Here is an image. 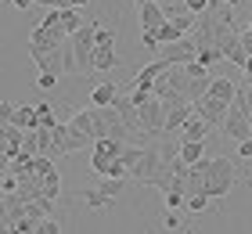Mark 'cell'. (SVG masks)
Masks as SVG:
<instances>
[{
  "label": "cell",
  "instance_id": "20",
  "mask_svg": "<svg viewBox=\"0 0 252 234\" xmlns=\"http://www.w3.org/2000/svg\"><path fill=\"white\" fill-rule=\"evenodd\" d=\"M202 155H205V140H184V144H180V159H184L188 166L198 162Z\"/></svg>",
  "mask_w": 252,
  "mask_h": 234
},
{
  "label": "cell",
  "instance_id": "23",
  "mask_svg": "<svg viewBox=\"0 0 252 234\" xmlns=\"http://www.w3.org/2000/svg\"><path fill=\"white\" fill-rule=\"evenodd\" d=\"M36 234H62V224H58V220H54V216L47 213V216H43L40 224H36Z\"/></svg>",
  "mask_w": 252,
  "mask_h": 234
},
{
  "label": "cell",
  "instance_id": "14",
  "mask_svg": "<svg viewBox=\"0 0 252 234\" xmlns=\"http://www.w3.org/2000/svg\"><path fill=\"white\" fill-rule=\"evenodd\" d=\"M166 68H169L166 58H158V62H148V65L141 68V72L133 76V90H144V94H148V90H152V87L158 83V76H162Z\"/></svg>",
  "mask_w": 252,
  "mask_h": 234
},
{
  "label": "cell",
  "instance_id": "28",
  "mask_svg": "<svg viewBox=\"0 0 252 234\" xmlns=\"http://www.w3.org/2000/svg\"><path fill=\"white\" fill-rule=\"evenodd\" d=\"M166 231H180V220H177L173 213H169V216H166Z\"/></svg>",
  "mask_w": 252,
  "mask_h": 234
},
{
  "label": "cell",
  "instance_id": "30",
  "mask_svg": "<svg viewBox=\"0 0 252 234\" xmlns=\"http://www.w3.org/2000/svg\"><path fill=\"white\" fill-rule=\"evenodd\" d=\"M245 83L252 87V58H249V62H245Z\"/></svg>",
  "mask_w": 252,
  "mask_h": 234
},
{
  "label": "cell",
  "instance_id": "5",
  "mask_svg": "<svg viewBox=\"0 0 252 234\" xmlns=\"http://www.w3.org/2000/svg\"><path fill=\"white\" fill-rule=\"evenodd\" d=\"M116 65H119V58H116V29H108V26H101V22H97L94 68H97V72H112Z\"/></svg>",
  "mask_w": 252,
  "mask_h": 234
},
{
  "label": "cell",
  "instance_id": "8",
  "mask_svg": "<svg viewBox=\"0 0 252 234\" xmlns=\"http://www.w3.org/2000/svg\"><path fill=\"white\" fill-rule=\"evenodd\" d=\"M68 123H72L79 134H87L90 140H101V137H108V119H105V112H101V108H94V104H90L87 112H76Z\"/></svg>",
  "mask_w": 252,
  "mask_h": 234
},
{
  "label": "cell",
  "instance_id": "2",
  "mask_svg": "<svg viewBox=\"0 0 252 234\" xmlns=\"http://www.w3.org/2000/svg\"><path fill=\"white\" fill-rule=\"evenodd\" d=\"M130 98L137 104V115H141V130L148 137H162L166 134V104L162 98H155L152 90H130Z\"/></svg>",
  "mask_w": 252,
  "mask_h": 234
},
{
  "label": "cell",
  "instance_id": "1",
  "mask_svg": "<svg viewBox=\"0 0 252 234\" xmlns=\"http://www.w3.org/2000/svg\"><path fill=\"white\" fill-rule=\"evenodd\" d=\"M94 43H97V22H83L72 36H68V68L72 76L94 72Z\"/></svg>",
  "mask_w": 252,
  "mask_h": 234
},
{
  "label": "cell",
  "instance_id": "4",
  "mask_svg": "<svg viewBox=\"0 0 252 234\" xmlns=\"http://www.w3.org/2000/svg\"><path fill=\"white\" fill-rule=\"evenodd\" d=\"M126 140H116V137H101L94 140V159H90V169L97 173V177H112V169H116V159L123 155Z\"/></svg>",
  "mask_w": 252,
  "mask_h": 234
},
{
  "label": "cell",
  "instance_id": "22",
  "mask_svg": "<svg viewBox=\"0 0 252 234\" xmlns=\"http://www.w3.org/2000/svg\"><path fill=\"white\" fill-rule=\"evenodd\" d=\"M32 108H36V126H58L62 119H58V115H54V108H51V104L47 101H40V104H32Z\"/></svg>",
  "mask_w": 252,
  "mask_h": 234
},
{
  "label": "cell",
  "instance_id": "16",
  "mask_svg": "<svg viewBox=\"0 0 252 234\" xmlns=\"http://www.w3.org/2000/svg\"><path fill=\"white\" fill-rule=\"evenodd\" d=\"M209 130H213V126H209V123H205V119H202V115H198V112H191V119H188L184 126H180V130H177V134H180V137H184V140H205V134H209Z\"/></svg>",
  "mask_w": 252,
  "mask_h": 234
},
{
  "label": "cell",
  "instance_id": "17",
  "mask_svg": "<svg viewBox=\"0 0 252 234\" xmlns=\"http://www.w3.org/2000/svg\"><path fill=\"white\" fill-rule=\"evenodd\" d=\"M116 98H119V87L112 83V79H105V83H97L94 90H90V104H94V108H105V104H116Z\"/></svg>",
  "mask_w": 252,
  "mask_h": 234
},
{
  "label": "cell",
  "instance_id": "18",
  "mask_svg": "<svg viewBox=\"0 0 252 234\" xmlns=\"http://www.w3.org/2000/svg\"><path fill=\"white\" fill-rule=\"evenodd\" d=\"M191 112H194L191 101H188V104H177V108H169V112H166V134H177L180 126L191 119Z\"/></svg>",
  "mask_w": 252,
  "mask_h": 234
},
{
  "label": "cell",
  "instance_id": "10",
  "mask_svg": "<svg viewBox=\"0 0 252 234\" xmlns=\"http://www.w3.org/2000/svg\"><path fill=\"white\" fill-rule=\"evenodd\" d=\"M22 144H26V130H22V126H15V123L0 126V166H7L11 159H18Z\"/></svg>",
  "mask_w": 252,
  "mask_h": 234
},
{
  "label": "cell",
  "instance_id": "24",
  "mask_svg": "<svg viewBox=\"0 0 252 234\" xmlns=\"http://www.w3.org/2000/svg\"><path fill=\"white\" fill-rule=\"evenodd\" d=\"M188 209H191L194 216L205 213V209H209V195H205V191H202V195H191V198H188Z\"/></svg>",
  "mask_w": 252,
  "mask_h": 234
},
{
  "label": "cell",
  "instance_id": "29",
  "mask_svg": "<svg viewBox=\"0 0 252 234\" xmlns=\"http://www.w3.org/2000/svg\"><path fill=\"white\" fill-rule=\"evenodd\" d=\"M11 4H15V7H22V11H29L32 4H36V0H11Z\"/></svg>",
  "mask_w": 252,
  "mask_h": 234
},
{
  "label": "cell",
  "instance_id": "12",
  "mask_svg": "<svg viewBox=\"0 0 252 234\" xmlns=\"http://www.w3.org/2000/svg\"><path fill=\"white\" fill-rule=\"evenodd\" d=\"M227 108H231V101H220V98H213V94H202V98L194 101V112H198L209 126H223Z\"/></svg>",
  "mask_w": 252,
  "mask_h": 234
},
{
  "label": "cell",
  "instance_id": "11",
  "mask_svg": "<svg viewBox=\"0 0 252 234\" xmlns=\"http://www.w3.org/2000/svg\"><path fill=\"white\" fill-rule=\"evenodd\" d=\"M158 51H162V58H166L169 65H188V62H198V43H194V36L173 40V43H162Z\"/></svg>",
  "mask_w": 252,
  "mask_h": 234
},
{
  "label": "cell",
  "instance_id": "25",
  "mask_svg": "<svg viewBox=\"0 0 252 234\" xmlns=\"http://www.w3.org/2000/svg\"><path fill=\"white\" fill-rule=\"evenodd\" d=\"M184 4H188L191 15H205V11H209V7L216 4V0H184Z\"/></svg>",
  "mask_w": 252,
  "mask_h": 234
},
{
  "label": "cell",
  "instance_id": "3",
  "mask_svg": "<svg viewBox=\"0 0 252 234\" xmlns=\"http://www.w3.org/2000/svg\"><path fill=\"white\" fill-rule=\"evenodd\" d=\"M162 166H166V159H162V151H158V144H155V140H148V144L141 148V159L133 162L130 177H133L137 184L155 187V180H158V173H162Z\"/></svg>",
  "mask_w": 252,
  "mask_h": 234
},
{
  "label": "cell",
  "instance_id": "31",
  "mask_svg": "<svg viewBox=\"0 0 252 234\" xmlns=\"http://www.w3.org/2000/svg\"><path fill=\"white\" fill-rule=\"evenodd\" d=\"M216 4H231L234 7V4H242V0H216Z\"/></svg>",
  "mask_w": 252,
  "mask_h": 234
},
{
  "label": "cell",
  "instance_id": "7",
  "mask_svg": "<svg viewBox=\"0 0 252 234\" xmlns=\"http://www.w3.org/2000/svg\"><path fill=\"white\" fill-rule=\"evenodd\" d=\"M223 134L234 137V140H245L252 137V119H249V108L242 101V94L231 101V108H227V119H223Z\"/></svg>",
  "mask_w": 252,
  "mask_h": 234
},
{
  "label": "cell",
  "instance_id": "9",
  "mask_svg": "<svg viewBox=\"0 0 252 234\" xmlns=\"http://www.w3.org/2000/svg\"><path fill=\"white\" fill-rule=\"evenodd\" d=\"M123 180H126V177H105V184H101V187L83 191V202H87L90 209H108V205L123 195Z\"/></svg>",
  "mask_w": 252,
  "mask_h": 234
},
{
  "label": "cell",
  "instance_id": "19",
  "mask_svg": "<svg viewBox=\"0 0 252 234\" xmlns=\"http://www.w3.org/2000/svg\"><path fill=\"white\" fill-rule=\"evenodd\" d=\"M205 94H213V98H220V101H234L238 98V83H234L231 76H223V79H213Z\"/></svg>",
  "mask_w": 252,
  "mask_h": 234
},
{
  "label": "cell",
  "instance_id": "15",
  "mask_svg": "<svg viewBox=\"0 0 252 234\" xmlns=\"http://www.w3.org/2000/svg\"><path fill=\"white\" fill-rule=\"evenodd\" d=\"M0 123H15L22 130H32L36 126V108H15V104H0Z\"/></svg>",
  "mask_w": 252,
  "mask_h": 234
},
{
  "label": "cell",
  "instance_id": "21",
  "mask_svg": "<svg viewBox=\"0 0 252 234\" xmlns=\"http://www.w3.org/2000/svg\"><path fill=\"white\" fill-rule=\"evenodd\" d=\"M62 26H65L68 36H72V33L83 26V15H79V7H62Z\"/></svg>",
  "mask_w": 252,
  "mask_h": 234
},
{
  "label": "cell",
  "instance_id": "13",
  "mask_svg": "<svg viewBox=\"0 0 252 234\" xmlns=\"http://www.w3.org/2000/svg\"><path fill=\"white\" fill-rule=\"evenodd\" d=\"M137 18H141V29H158L169 22L166 7L158 0H137Z\"/></svg>",
  "mask_w": 252,
  "mask_h": 234
},
{
  "label": "cell",
  "instance_id": "6",
  "mask_svg": "<svg viewBox=\"0 0 252 234\" xmlns=\"http://www.w3.org/2000/svg\"><path fill=\"white\" fill-rule=\"evenodd\" d=\"M231 184H234V162L231 159H213L209 173H205V191H209V198H223L231 191Z\"/></svg>",
  "mask_w": 252,
  "mask_h": 234
},
{
  "label": "cell",
  "instance_id": "26",
  "mask_svg": "<svg viewBox=\"0 0 252 234\" xmlns=\"http://www.w3.org/2000/svg\"><path fill=\"white\" fill-rule=\"evenodd\" d=\"M54 83H58V72H40V79H36V87H40V90H51Z\"/></svg>",
  "mask_w": 252,
  "mask_h": 234
},
{
  "label": "cell",
  "instance_id": "27",
  "mask_svg": "<svg viewBox=\"0 0 252 234\" xmlns=\"http://www.w3.org/2000/svg\"><path fill=\"white\" fill-rule=\"evenodd\" d=\"M238 159H252V137L238 140Z\"/></svg>",
  "mask_w": 252,
  "mask_h": 234
}]
</instances>
